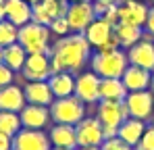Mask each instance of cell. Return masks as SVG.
Masks as SVG:
<instances>
[{
	"label": "cell",
	"instance_id": "1",
	"mask_svg": "<svg viewBox=\"0 0 154 150\" xmlns=\"http://www.w3.org/2000/svg\"><path fill=\"white\" fill-rule=\"evenodd\" d=\"M92 58V46L83 33H69L58 38L50 48L52 73L69 71L79 73Z\"/></svg>",
	"mask_w": 154,
	"mask_h": 150
},
{
	"label": "cell",
	"instance_id": "2",
	"mask_svg": "<svg viewBox=\"0 0 154 150\" xmlns=\"http://www.w3.org/2000/svg\"><path fill=\"white\" fill-rule=\"evenodd\" d=\"M90 67L92 71L98 75L100 79L106 77H123L125 69L129 67V58H127V50H115L110 54H92L90 58Z\"/></svg>",
	"mask_w": 154,
	"mask_h": 150
},
{
	"label": "cell",
	"instance_id": "3",
	"mask_svg": "<svg viewBox=\"0 0 154 150\" xmlns=\"http://www.w3.org/2000/svg\"><path fill=\"white\" fill-rule=\"evenodd\" d=\"M17 42L25 48L27 54H50V29L46 25L29 21L27 25L19 27Z\"/></svg>",
	"mask_w": 154,
	"mask_h": 150
},
{
	"label": "cell",
	"instance_id": "4",
	"mask_svg": "<svg viewBox=\"0 0 154 150\" xmlns=\"http://www.w3.org/2000/svg\"><path fill=\"white\" fill-rule=\"evenodd\" d=\"M85 102L73 96L67 98H54L50 104V117L54 123H65V125H77L83 117H85Z\"/></svg>",
	"mask_w": 154,
	"mask_h": 150
},
{
	"label": "cell",
	"instance_id": "5",
	"mask_svg": "<svg viewBox=\"0 0 154 150\" xmlns=\"http://www.w3.org/2000/svg\"><path fill=\"white\" fill-rule=\"evenodd\" d=\"M129 117L133 119H142L148 121L154 115V94L150 90H142V92H129L125 98Z\"/></svg>",
	"mask_w": 154,
	"mask_h": 150
},
{
	"label": "cell",
	"instance_id": "6",
	"mask_svg": "<svg viewBox=\"0 0 154 150\" xmlns=\"http://www.w3.org/2000/svg\"><path fill=\"white\" fill-rule=\"evenodd\" d=\"M127 58H129V65L154 71V36L152 33L144 31V38L127 50Z\"/></svg>",
	"mask_w": 154,
	"mask_h": 150
},
{
	"label": "cell",
	"instance_id": "7",
	"mask_svg": "<svg viewBox=\"0 0 154 150\" xmlns=\"http://www.w3.org/2000/svg\"><path fill=\"white\" fill-rule=\"evenodd\" d=\"M77 131V146H102L104 142V125L98 117H83L75 125Z\"/></svg>",
	"mask_w": 154,
	"mask_h": 150
},
{
	"label": "cell",
	"instance_id": "8",
	"mask_svg": "<svg viewBox=\"0 0 154 150\" xmlns=\"http://www.w3.org/2000/svg\"><path fill=\"white\" fill-rule=\"evenodd\" d=\"M13 150H52L48 131L44 129H21L13 138Z\"/></svg>",
	"mask_w": 154,
	"mask_h": 150
},
{
	"label": "cell",
	"instance_id": "9",
	"mask_svg": "<svg viewBox=\"0 0 154 150\" xmlns=\"http://www.w3.org/2000/svg\"><path fill=\"white\" fill-rule=\"evenodd\" d=\"M75 96L85 104L100 102V77L94 71H83L75 77Z\"/></svg>",
	"mask_w": 154,
	"mask_h": 150
},
{
	"label": "cell",
	"instance_id": "10",
	"mask_svg": "<svg viewBox=\"0 0 154 150\" xmlns=\"http://www.w3.org/2000/svg\"><path fill=\"white\" fill-rule=\"evenodd\" d=\"M96 19L94 2H71L67 11V21L73 33H83L88 25Z\"/></svg>",
	"mask_w": 154,
	"mask_h": 150
},
{
	"label": "cell",
	"instance_id": "11",
	"mask_svg": "<svg viewBox=\"0 0 154 150\" xmlns=\"http://www.w3.org/2000/svg\"><path fill=\"white\" fill-rule=\"evenodd\" d=\"M21 73L27 81H48L52 75L50 54H27Z\"/></svg>",
	"mask_w": 154,
	"mask_h": 150
},
{
	"label": "cell",
	"instance_id": "12",
	"mask_svg": "<svg viewBox=\"0 0 154 150\" xmlns=\"http://www.w3.org/2000/svg\"><path fill=\"white\" fill-rule=\"evenodd\" d=\"M96 117L102 125H112L119 127L125 119L129 117L125 102H117V100H100L98 108H96Z\"/></svg>",
	"mask_w": 154,
	"mask_h": 150
},
{
	"label": "cell",
	"instance_id": "13",
	"mask_svg": "<svg viewBox=\"0 0 154 150\" xmlns=\"http://www.w3.org/2000/svg\"><path fill=\"white\" fill-rule=\"evenodd\" d=\"M119 23H129L144 27L148 19V6L142 4L140 0H119Z\"/></svg>",
	"mask_w": 154,
	"mask_h": 150
},
{
	"label": "cell",
	"instance_id": "14",
	"mask_svg": "<svg viewBox=\"0 0 154 150\" xmlns=\"http://www.w3.org/2000/svg\"><path fill=\"white\" fill-rule=\"evenodd\" d=\"M19 117L25 129H46L52 121L50 106H40V104H25Z\"/></svg>",
	"mask_w": 154,
	"mask_h": 150
},
{
	"label": "cell",
	"instance_id": "15",
	"mask_svg": "<svg viewBox=\"0 0 154 150\" xmlns=\"http://www.w3.org/2000/svg\"><path fill=\"white\" fill-rule=\"evenodd\" d=\"M150 79H152V71L129 65L125 73L121 77V81L125 83L127 92H142V90H150Z\"/></svg>",
	"mask_w": 154,
	"mask_h": 150
},
{
	"label": "cell",
	"instance_id": "16",
	"mask_svg": "<svg viewBox=\"0 0 154 150\" xmlns=\"http://www.w3.org/2000/svg\"><path fill=\"white\" fill-rule=\"evenodd\" d=\"M25 100L27 104H40V106H50L54 102V94L50 90L48 81H27L25 88Z\"/></svg>",
	"mask_w": 154,
	"mask_h": 150
},
{
	"label": "cell",
	"instance_id": "17",
	"mask_svg": "<svg viewBox=\"0 0 154 150\" xmlns=\"http://www.w3.org/2000/svg\"><path fill=\"white\" fill-rule=\"evenodd\" d=\"M52 146L54 148H77V131L75 125H65V123H54L48 131Z\"/></svg>",
	"mask_w": 154,
	"mask_h": 150
},
{
	"label": "cell",
	"instance_id": "18",
	"mask_svg": "<svg viewBox=\"0 0 154 150\" xmlns=\"http://www.w3.org/2000/svg\"><path fill=\"white\" fill-rule=\"evenodd\" d=\"M27 104L23 88L11 83L6 88H0V111H11V113H21Z\"/></svg>",
	"mask_w": 154,
	"mask_h": 150
},
{
	"label": "cell",
	"instance_id": "19",
	"mask_svg": "<svg viewBox=\"0 0 154 150\" xmlns=\"http://www.w3.org/2000/svg\"><path fill=\"white\" fill-rule=\"evenodd\" d=\"M6 21L15 23L17 27H23L31 21V4L27 0H2Z\"/></svg>",
	"mask_w": 154,
	"mask_h": 150
},
{
	"label": "cell",
	"instance_id": "20",
	"mask_svg": "<svg viewBox=\"0 0 154 150\" xmlns=\"http://www.w3.org/2000/svg\"><path fill=\"white\" fill-rule=\"evenodd\" d=\"M48 83H50V90L54 94V98H67V96L75 94V75L69 73V71L52 73L48 77Z\"/></svg>",
	"mask_w": 154,
	"mask_h": 150
},
{
	"label": "cell",
	"instance_id": "21",
	"mask_svg": "<svg viewBox=\"0 0 154 150\" xmlns=\"http://www.w3.org/2000/svg\"><path fill=\"white\" fill-rule=\"evenodd\" d=\"M83 36H85V40L90 42L92 48H100L104 42L112 36V25L106 23L102 17H96L92 23L88 25V29L83 31Z\"/></svg>",
	"mask_w": 154,
	"mask_h": 150
},
{
	"label": "cell",
	"instance_id": "22",
	"mask_svg": "<svg viewBox=\"0 0 154 150\" xmlns=\"http://www.w3.org/2000/svg\"><path fill=\"white\" fill-rule=\"evenodd\" d=\"M144 131H146V121H142V119H133V117H127L123 123L119 125V138L129 144L131 148H135L137 146V142L142 140V136H144Z\"/></svg>",
	"mask_w": 154,
	"mask_h": 150
},
{
	"label": "cell",
	"instance_id": "23",
	"mask_svg": "<svg viewBox=\"0 0 154 150\" xmlns=\"http://www.w3.org/2000/svg\"><path fill=\"white\" fill-rule=\"evenodd\" d=\"M127 88L121 81V77H106L100 79V100H117V102H125L127 98Z\"/></svg>",
	"mask_w": 154,
	"mask_h": 150
},
{
	"label": "cell",
	"instance_id": "24",
	"mask_svg": "<svg viewBox=\"0 0 154 150\" xmlns=\"http://www.w3.org/2000/svg\"><path fill=\"white\" fill-rule=\"evenodd\" d=\"M112 33L117 36L121 48L129 50L133 44H137L142 38H144V27H137V25H129V23H117Z\"/></svg>",
	"mask_w": 154,
	"mask_h": 150
},
{
	"label": "cell",
	"instance_id": "25",
	"mask_svg": "<svg viewBox=\"0 0 154 150\" xmlns=\"http://www.w3.org/2000/svg\"><path fill=\"white\" fill-rule=\"evenodd\" d=\"M25 58H27L25 48H23L19 42H15V44H11V46H6V48H4L2 63H4L8 69H13V71L17 73V71H21V69H23V65H25Z\"/></svg>",
	"mask_w": 154,
	"mask_h": 150
},
{
	"label": "cell",
	"instance_id": "26",
	"mask_svg": "<svg viewBox=\"0 0 154 150\" xmlns=\"http://www.w3.org/2000/svg\"><path fill=\"white\" fill-rule=\"evenodd\" d=\"M21 129H23V123H21L19 113L0 111V133H4L8 138H15Z\"/></svg>",
	"mask_w": 154,
	"mask_h": 150
},
{
	"label": "cell",
	"instance_id": "27",
	"mask_svg": "<svg viewBox=\"0 0 154 150\" xmlns=\"http://www.w3.org/2000/svg\"><path fill=\"white\" fill-rule=\"evenodd\" d=\"M17 38H19V27H17V25L6 21V19L0 21V46H2V48L15 44Z\"/></svg>",
	"mask_w": 154,
	"mask_h": 150
},
{
	"label": "cell",
	"instance_id": "28",
	"mask_svg": "<svg viewBox=\"0 0 154 150\" xmlns=\"http://www.w3.org/2000/svg\"><path fill=\"white\" fill-rule=\"evenodd\" d=\"M44 4V8L48 11V15L52 17V21L56 17H67V11H69V0H40Z\"/></svg>",
	"mask_w": 154,
	"mask_h": 150
},
{
	"label": "cell",
	"instance_id": "29",
	"mask_svg": "<svg viewBox=\"0 0 154 150\" xmlns=\"http://www.w3.org/2000/svg\"><path fill=\"white\" fill-rule=\"evenodd\" d=\"M31 21H33V23H40V25H46V27L52 23V17L48 15V11L44 8L42 2L31 4Z\"/></svg>",
	"mask_w": 154,
	"mask_h": 150
},
{
	"label": "cell",
	"instance_id": "30",
	"mask_svg": "<svg viewBox=\"0 0 154 150\" xmlns=\"http://www.w3.org/2000/svg\"><path fill=\"white\" fill-rule=\"evenodd\" d=\"M48 29H50V33H56V36H69V31H71V27H69V21H67V17H56L50 25H48Z\"/></svg>",
	"mask_w": 154,
	"mask_h": 150
},
{
	"label": "cell",
	"instance_id": "31",
	"mask_svg": "<svg viewBox=\"0 0 154 150\" xmlns=\"http://www.w3.org/2000/svg\"><path fill=\"white\" fill-rule=\"evenodd\" d=\"M133 150H154V125H148L142 140L137 142V146Z\"/></svg>",
	"mask_w": 154,
	"mask_h": 150
},
{
	"label": "cell",
	"instance_id": "32",
	"mask_svg": "<svg viewBox=\"0 0 154 150\" xmlns=\"http://www.w3.org/2000/svg\"><path fill=\"white\" fill-rule=\"evenodd\" d=\"M100 148L102 150H133L129 144H125L119 136H117V138H110V140H104Z\"/></svg>",
	"mask_w": 154,
	"mask_h": 150
},
{
	"label": "cell",
	"instance_id": "33",
	"mask_svg": "<svg viewBox=\"0 0 154 150\" xmlns=\"http://www.w3.org/2000/svg\"><path fill=\"white\" fill-rule=\"evenodd\" d=\"M121 48V44H119V40H117V36L112 33L106 42H104L100 48H96V52H100V54H110V52H115V50Z\"/></svg>",
	"mask_w": 154,
	"mask_h": 150
},
{
	"label": "cell",
	"instance_id": "34",
	"mask_svg": "<svg viewBox=\"0 0 154 150\" xmlns=\"http://www.w3.org/2000/svg\"><path fill=\"white\" fill-rule=\"evenodd\" d=\"M13 79H15V71H13V69H8L4 63H0V88L11 86V83H13Z\"/></svg>",
	"mask_w": 154,
	"mask_h": 150
},
{
	"label": "cell",
	"instance_id": "35",
	"mask_svg": "<svg viewBox=\"0 0 154 150\" xmlns=\"http://www.w3.org/2000/svg\"><path fill=\"white\" fill-rule=\"evenodd\" d=\"M102 19L106 23H110L112 29H115V25L119 23V6H117V4H110V6L106 8V13L102 15Z\"/></svg>",
	"mask_w": 154,
	"mask_h": 150
},
{
	"label": "cell",
	"instance_id": "36",
	"mask_svg": "<svg viewBox=\"0 0 154 150\" xmlns=\"http://www.w3.org/2000/svg\"><path fill=\"white\" fill-rule=\"evenodd\" d=\"M144 31L154 36V8H148V19H146V25H144Z\"/></svg>",
	"mask_w": 154,
	"mask_h": 150
},
{
	"label": "cell",
	"instance_id": "37",
	"mask_svg": "<svg viewBox=\"0 0 154 150\" xmlns=\"http://www.w3.org/2000/svg\"><path fill=\"white\" fill-rule=\"evenodd\" d=\"M94 2V13H96V17H102L104 13H106V8L110 6V4H106V2H98V0H92Z\"/></svg>",
	"mask_w": 154,
	"mask_h": 150
},
{
	"label": "cell",
	"instance_id": "38",
	"mask_svg": "<svg viewBox=\"0 0 154 150\" xmlns=\"http://www.w3.org/2000/svg\"><path fill=\"white\" fill-rule=\"evenodd\" d=\"M0 150H13V138L0 133Z\"/></svg>",
	"mask_w": 154,
	"mask_h": 150
},
{
	"label": "cell",
	"instance_id": "39",
	"mask_svg": "<svg viewBox=\"0 0 154 150\" xmlns=\"http://www.w3.org/2000/svg\"><path fill=\"white\" fill-rule=\"evenodd\" d=\"M117 133H119V127H112V125H104V140L117 138Z\"/></svg>",
	"mask_w": 154,
	"mask_h": 150
},
{
	"label": "cell",
	"instance_id": "40",
	"mask_svg": "<svg viewBox=\"0 0 154 150\" xmlns=\"http://www.w3.org/2000/svg\"><path fill=\"white\" fill-rule=\"evenodd\" d=\"M75 150H102L100 146H77Z\"/></svg>",
	"mask_w": 154,
	"mask_h": 150
},
{
	"label": "cell",
	"instance_id": "41",
	"mask_svg": "<svg viewBox=\"0 0 154 150\" xmlns=\"http://www.w3.org/2000/svg\"><path fill=\"white\" fill-rule=\"evenodd\" d=\"M4 19H6V13H4V4L0 0V21H4Z\"/></svg>",
	"mask_w": 154,
	"mask_h": 150
},
{
	"label": "cell",
	"instance_id": "42",
	"mask_svg": "<svg viewBox=\"0 0 154 150\" xmlns=\"http://www.w3.org/2000/svg\"><path fill=\"white\" fill-rule=\"evenodd\" d=\"M150 92L154 94V71H152V79H150Z\"/></svg>",
	"mask_w": 154,
	"mask_h": 150
},
{
	"label": "cell",
	"instance_id": "43",
	"mask_svg": "<svg viewBox=\"0 0 154 150\" xmlns=\"http://www.w3.org/2000/svg\"><path fill=\"white\" fill-rule=\"evenodd\" d=\"M98 2H106V4H117L119 0H98Z\"/></svg>",
	"mask_w": 154,
	"mask_h": 150
},
{
	"label": "cell",
	"instance_id": "44",
	"mask_svg": "<svg viewBox=\"0 0 154 150\" xmlns=\"http://www.w3.org/2000/svg\"><path fill=\"white\" fill-rule=\"evenodd\" d=\"M2 56H4V48L0 46V63H2Z\"/></svg>",
	"mask_w": 154,
	"mask_h": 150
},
{
	"label": "cell",
	"instance_id": "45",
	"mask_svg": "<svg viewBox=\"0 0 154 150\" xmlns=\"http://www.w3.org/2000/svg\"><path fill=\"white\" fill-rule=\"evenodd\" d=\"M69 2H92V0H69Z\"/></svg>",
	"mask_w": 154,
	"mask_h": 150
},
{
	"label": "cell",
	"instance_id": "46",
	"mask_svg": "<svg viewBox=\"0 0 154 150\" xmlns=\"http://www.w3.org/2000/svg\"><path fill=\"white\" fill-rule=\"evenodd\" d=\"M27 2H29V4H35V2H40V0H27Z\"/></svg>",
	"mask_w": 154,
	"mask_h": 150
},
{
	"label": "cell",
	"instance_id": "47",
	"mask_svg": "<svg viewBox=\"0 0 154 150\" xmlns=\"http://www.w3.org/2000/svg\"><path fill=\"white\" fill-rule=\"evenodd\" d=\"M52 150H71V148H54V146H52Z\"/></svg>",
	"mask_w": 154,
	"mask_h": 150
},
{
	"label": "cell",
	"instance_id": "48",
	"mask_svg": "<svg viewBox=\"0 0 154 150\" xmlns=\"http://www.w3.org/2000/svg\"><path fill=\"white\" fill-rule=\"evenodd\" d=\"M150 125H154V115H152V119H150Z\"/></svg>",
	"mask_w": 154,
	"mask_h": 150
},
{
	"label": "cell",
	"instance_id": "49",
	"mask_svg": "<svg viewBox=\"0 0 154 150\" xmlns=\"http://www.w3.org/2000/svg\"><path fill=\"white\" fill-rule=\"evenodd\" d=\"M152 2H154V0H152Z\"/></svg>",
	"mask_w": 154,
	"mask_h": 150
}]
</instances>
